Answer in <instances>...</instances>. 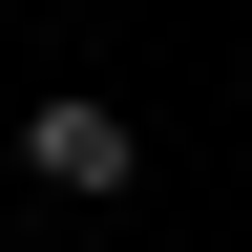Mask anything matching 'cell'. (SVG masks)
Instances as JSON below:
<instances>
[{
  "mask_svg": "<svg viewBox=\"0 0 252 252\" xmlns=\"http://www.w3.org/2000/svg\"><path fill=\"white\" fill-rule=\"evenodd\" d=\"M21 168H42V189H84V210H105V189L147 168V126H126V105H21Z\"/></svg>",
  "mask_w": 252,
  "mask_h": 252,
  "instance_id": "obj_1",
  "label": "cell"
}]
</instances>
